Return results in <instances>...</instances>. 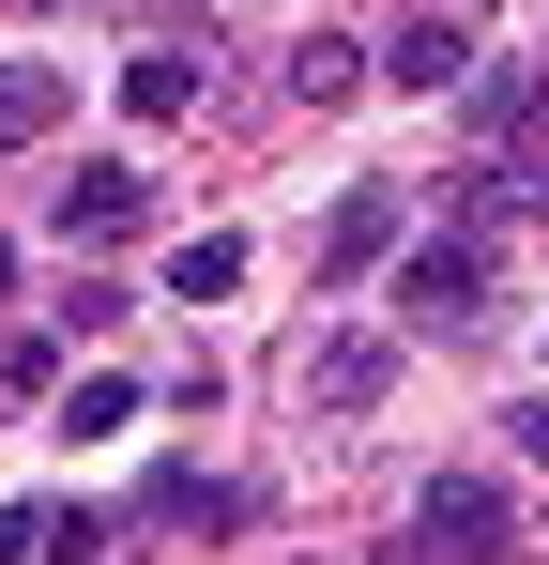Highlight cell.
I'll return each mask as SVG.
<instances>
[{"mask_svg":"<svg viewBox=\"0 0 549 565\" xmlns=\"http://www.w3.org/2000/svg\"><path fill=\"white\" fill-rule=\"evenodd\" d=\"M412 565H519V520H504V489H488V473H443V489L412 504Z\"/></svg>","mask_w":549,"mask_h":565,"instance_id":"cell-1","label":"cell"},{"mask_svg":"<svg viewBox=\"0 0 549 565\" xmlns=\"http://www.w3.org/2000/svg\"><path fill=\"white\" fill-rule=\"evenodd\" d=\"M473 290H488V245L443 230V245H412V260H397V321H412V337H458V321H473Z\"/></svg>","mask_w":549,"mask_h":565,"instance_id":"cell-2","label":"cell"},{"mask_svg":"<svg viewBox=\"0 0 549 565\" xmlns=\"http://www.w3.org/2000/svg\"><path fill=\"white\" fill-rule=\"evenodd\" d=\"M138 214H153V169L138 153H92L77 184H62V245H122Z\"/></svg>","mask_w":549,"mask_h":565,"instance_id":"cell-3","label":"cell"},{"mask_svg":"<svg viewBox=\"0 0 549 565\" xmlns=\"http://www.w3.org/2000/svg\"><path fill=\"white\" fill-rule=\"evenodd\" d=\"M381 382H397V337H321L305 352V413H366Z\"/></svg>","mask_w":549,"mask_h":565,"instance_id":"cell-4","label":"cell"},{"mask_svg":"<svg viewBox=\"0 0 549 565\" xmlns=\"http://www.w3.org/2000/svg\"><path fill=\"white\" fill-rule=\"evenodd\" d=\"M381 62H397V77H412V93H473V77H488V62H473V31H458V15H412V31H397V46H381Z\"/></svg>","mask_w":549,"mask_h":565,"instance_id":"cell-5","label":"cell"},{"mask_svg":"<svg viewBox=\"0 0 549 565\" xmlns=\"http://www.w3.org/2000/svg\"><path fill=\"white\" fill-rule=\"evenodd\" d=\"M198 77H214V46H138V62H122V107H138V122H183Z\"/></svg>","mask_w":549,"mask_h":565,"instance_id":"cell-6","label":"cell"},{"mask_svg":"<svg viewBox=\"0 0 549 565\" xmlns=\"http://www.w3.org/2000/svg\"><path fill=\"white\" fill-rule=\"evenodd\" d=\"M62 107H77V77H62V62H0V153H31Z\"/></svg>","mask_w":549,"mask_h":565,"instance_id":"cell-7","label":"cell"},{"mask_svg":"<svg viewBox=\"0 0 549 565\" xmlns=\"http://www.w3.org/2000/svg\"><path fill=\"white\" fill-rule=\"evenodd\" d=\"M381 245H397V199H381V184H352L336 214H321V276H366Z\"/></svg>","mask_w":549,"mask_h":565,"instance_id":"cell-8","label":"cell"},{"mask_svg":"<svg viewBox=\"0 0 549 565\" xmlns=\"http://www.w3.org/2000/svg\"><path fill=\"white\" fill-rule=\"evenodd\" d=\"M138 520H169V535H229V520H245V489H214V473H153V489H138Z\"/></svg>","mask_w":549,"mask_h":565,"instance_id":"cell-9","label":"cell"},{"mask_svg":"<svg viewBox=\"0 0 549 565\" xmlns=\"http://www.w3.org/2000/svg\"><path fill=\"white\" fill-rule=\"evenodd\" d=\"M214 290H245V245L229 230H183L169 245V306H214Z\"/></svg>","mask_w":549,"mask_h":565,"instance_id":"cell-10","label":"cell"},{"mask_svg":"<svg viewBox=\"0 0 549 565\" xmlns=\"http://www.w3.org/2000/svg\"><path fill=\"white\" fill-rule=\"evenodd\" d=\"M290 93H305V107L366 93V46H336V31H305V46H290Z\"/></svg>","mask_w":549,"mask_h":565,"instance_id":"cell-11","label":"cell"},{"mask_svg":"<svg viewBox=\"0 0 549 565\" xmlns=\"http://www.w3.org/2000/svg\"><path fill=\"white\" fill-rule=\"evenodd\" d=\"M62 428H77V444H92V428H138V382H77V397H62Z\"/></svg>","mask_w":549,"mask_h":565,"instance_id":"cell-12","label":"cell"},{"mask_svg":"<svg viewBox=\"0 0 549 565\" xmlns=\"http://www.w3.org/2000/svg\"><path fill=\"white\" fill-rule=\"evenodd\" d=\"M46 565H107V520H92V504H62V520H46Z\"/></svg>","mask_w":549,"mask_h":565,"instance_id":"cell-13","label":"cell"},{"mask_svg":"<svg viewBox=\"0 0 549 565\" xmlns=\"http://www.w3.org/2000/svg\"><path fill=\"white\" fill-rule=\"evenodd\" d=\"M0 565H46V504H0Z\"/></svg>","mask_w":549,"mask_h":565,"instance_id":"cell-14","label":"cell"},{"mask_svg":"<svg viewBox=\"0 0 549 565\" xmlns=\"http://www.w3.org/2000/svg\"><path fill=\"white\" fill-rule=\"evenodd\" d=\"M519 459H535V473H549V397H535V413H519Z\"/></svg>","mask_w":549,"mask_h":565,"instance_id":"cell-15","label":"cell"}]
</instances>
